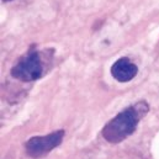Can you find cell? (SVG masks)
<instances>
[{
  "label": "cell",
  "mask_w": 159,
  "mask_h": 159,
  "mask_svg": "<svg viewBox=\"0 0 159 159\" xmlns=\"http://www.w3.org/2000/svg\"><path fill=\"white\" fill-rule=\"evenodd\" d=\"M148 112V105L144 101L125 109L111 119L102 128V137L109 143H120L129 137L137 128L138 122Z\"/></svg>",
  "instance_id": "obj_1"
},
{
  "label": "cell",
  "mask_w": 159,
  "mask_h": 159,
  "mask_svg": "<svg viewBox=\"0 0 159 159\" xmlns=\"http://www.w3.org/2000/svg\"><path fill=\"white\" fill-rule=\"evenodd\" d=\"M43 74V64L40 53L37 51H30L22 59L17 62L11 69V75L22 81H34L40 79Z\"/></svg>",
  "instance_id": "obj_2"
},
{
  "label": "cell",
  "mask_w": 159,
  "mask_h": 159,
  "mask_svg": "<svg viewBox=\"0 0 159 159\" xmlns=\"http://www.w3.org/2000/svg\"><path fill=\"white\" fill-rule=\"evenodd\" d=\"M63 137H64L63 129H58L43 137H32L25 144L26 153L29 157L34 159L43 158L62 143Z\"/></svg>",
  "instance_id": "obj_3"
},
{
  "label": "cell",
  "mask_w": 159,
  "mask_h": 159,
  "mask_svg": "<svg viewBox=\"0 0 159 159\" xmlns=\"http://www.w3.org/2000/svg\"><path fill=\"white\" fill-rule=\"evenodd\" d=\"M137 66L133 64L128 58L123 57L117 59L111 67V74L117 81L127 83L137 75Z\"/></svg>",
  "instance_id": "obj_4"
},
{
  "label": "cell",
  "mask_w": 159,
  "mask_h": 159,
  "mask_svg": "<svg viewBox=\"0 0 159 159\" xmlns=\"http://www.w3.org/2000/svg\"><path fill=\"white\" fill-rule=\"evenodd\" d=\"M4 1H11V0H4Z\"/></svg>",
  "instance_id": "obj_5"
}]
</instances>
